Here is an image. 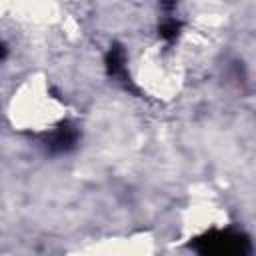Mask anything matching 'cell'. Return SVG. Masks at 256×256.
<instances>
[{
    "label": "cell",
    "instance_id": "1",
    "mask_svg": "<svg viewBox=\"0 0 256 256\" xmlns=\"http://www.w3.org/2000/svg\"><path fill=\"white\" fill-rule=\"evenodd\" d=\"M200 256H250V242L242 232L216 230L196 240Z\"/></svg>",
    "mask_w": 256,
    "mask_h": 256
},
{
    "label": "cell",
    "instance_id": "2",
    "mask_svg": "<svg viewBox=\"0 0 256 256\" xmlns=\"http://www.w3.org/2000/svg\"><path fill=\"white\" fill-rule=\"evenodd\" d=\"M2 54H4V48H2V46H0V58H2Z\"/></svg>",
    "mask_w": 256,
    "mask_h": 256
}]
</instances>
